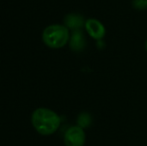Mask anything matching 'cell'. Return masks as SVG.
<instances>
[{
  "label": "cell",
  "instance_id": "30bf717a",
  "mask_svg": "<svg viewBox=\"0 0 147 146\" xmlns=\"http://www.w3.org/2000/svg\"><path fill=\"white\" fill-rule=\"evenodd\" d=\"M145 50H146V52H147V39H146V41H145Z\"/></svg>",
  "mask_w": 147,
  "mask_h": 146
},
{
  "label": "cell",
  "instance_id": "52a82bcc",
  "mask_svg": "<svg viewBox=\"0 0 147 146\" xmlns=\"http://www.w3.org/2000/svg\"><path fill=\"white\" fill-rule=\"evenodd\" d=\"M92 121H93L92 115L89 112L83 111V112H80L79 114H78L77 119H76V122H77L76 125H78V126H80L83 129H86L91 126Z\"/></svg>",
  "mask_w": 147,
  "mask_h": 146
},
{
  "label": "cell",
  "instance_id": "277c9868",
  "mask_svg": "<svg viewBox=\"0 0 147 146\" xmlns=\"http://www.w3.org/2000/svg\"><path fill=\"white\" fill-rule=\"evenodd\" d=\"M84 29L91 38L96 41L103 40V38L106 35V28H105L104 24L96 18L86 19Z\"/></svg>",
  "mask_w": 147,
  "mask_h": 146
},
{
  "label": "cell",
  "instance_id": "7a4b0ae2",
  "mask_svg": "<svg viewBox=\"0 0 147 146\" xmlns=\"http://www.w3.org/2000/svg\"><path fill=\"white\" fill-rule=\"evenodd\" d=\"M70 30L62 24H51L42 32V41L51 49H60L68 44Z\"/></svg>",
  "mask_w": 147,
  "mask_h": 146
},
{
  "label": "cell",
  "instance_id": "6da1fadb",
  "mask_svg": "<svg viewBox=\"0 0 147 146\" xmlns=\"http://www.w3.org/2000/svg\"><path fill=\"white\" fill-rule=\"evenodd\" d=\"M31 123L41 135H51L59 129L61 117L49 108H37L31 115Z\"/></svg>",
  "mask_w": 147,
  "mask_h": 146
},
{
  "label": "cell",
  "instance_id": "5b68a950",
  "mask_svg": "<svg viewBox=\"0 0 147 146\" xmlns=\"http://www.w3.org/2000/svg\"><path fill=\"white\" fill-rule=\"evenodd\" d=\"M69 48L71 51L76 53H79L84 51L87 45V41H86V37L83 33V30H75L70 33L69 38Z\"/></svg>",
  "mask_w": 147,
  "mask_h": 146
},
{
  "label": "cell",
  "instance_id": "3957f363",
  "mask_svg": "<svg viewBox=\"0 0 147 146\" xmlns=\"http://www.w3.org/2000/svg\"><path fill=\"white\" fill-rule=\"evenodd\" d=\"M65 146H84L86 142V133L83 128L73 125L67 128L63 136Z\"/></svg>",
  "mask_w": 147,
  "mask_h": 146
},
{
  "label": "cell",
  "instance_id": "ba28073f",
  "mask_svg": "<svg viewBox=\"0 0 147 146\" xmlns=\"http://www.w3.org/2000/svg\"><path fill=\"white\" fill-rule=\"evenodd\" d=\"M132 7L138 11L147 10V0H132Z\"/></svg>",
  "mask_w": 147,
  "mask_h": 146
},
{
  "label": "cell",
  "instance_id": "8992f818",
  "mask_svg": "<svg viewBox=\"0 0 147 146\" xmlns=\"http://www.w3.org/2000/svg\"><path fill=\"white\" fill-rule=\"evenodd\" d=\"M86 19L82 14L79 13H69L65 15L63 20V24L71 31L82 30L85 25Z\"/></svg>",
  "mask_w": 147,
  "mask_h": 146
},
{
  "label": "cell",
  "instance_id": "9c48e42d",
  "mask_svg": "<svg viewBox=\"0 0 147 146\" xmlns=\"http://www.w3.org/2000/svg\"><path fill=\"white\" fill-rule=\"evenodd\" d=\"M96 45L99 49H102L105 44H104V42H103V40H98V41H96Z\"/></svg>",
  "mask_w": 147,
  "mask_h": 146
}]
</instances>
